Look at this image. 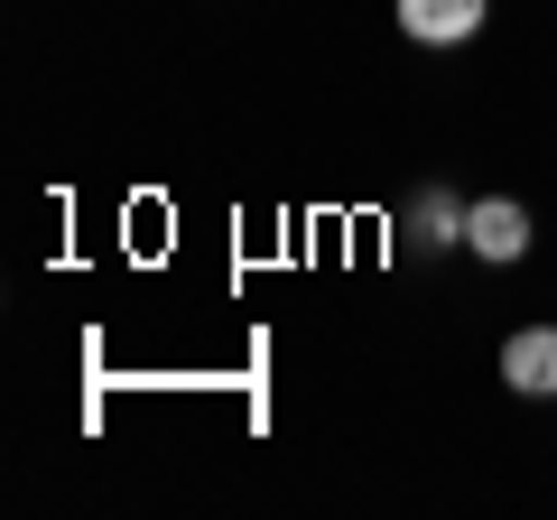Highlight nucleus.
Instances as JSON below:
<instances>
[{
  "mask_svg": "<svg viewBox=\"0 0 557 520\" xmlns=\"http://www.w3.org/2000/svg\"><path fill=\"white\" fill-rule=\"evenodd\" d=\"M502 381L520 400H557V325H511L502 335Z\"/></svg>",
  "mask_w": 557,
  "mask_h": 520,
  "instance_id": "f03ea898",
  "label": "nucleus"
},
{
  "mask_svg": "<svg viewBox=\"0 0 557 520\" xmlns=\"http://www.w3.org/2000/svg\"><path fill=\"white\" fill-rule=\"evenodd\" d=\"M465 214H474V205H465L456 186H428V196H409L399 233H409L418 251H465Z\"/></svg>",
  "mask_w": 557,
  "mask_h": 520,
  "instance_id": "20e7f679",
  "label": "nucleus"
},
{
  "mask_svg": "<svg viewBox=\"0 0 557 520\" xmlns=\"http://www.w3.org/2000/svg\"><path fill=\"white\" fill-rule=\"evenodd\" d=\"M391 10H399V38L409 47H465L493 0H391Z\"/></svg>",
  "mask_w": 557,
  "mask_h": 520,
  "instance_id": "7ed1b4c3",
  "label": "nucleus"
},
{
  "mask_svg": "<svg viewBox=\"0 0 557 520\" xmlns=\"http://www.w3.org/2000/svg\"><path fill=\"white\" fill-rule=\"evenodd\" d=\"M530 242H539V223H530V205L520 196H474V214H465V251L474 260H530Z\"/></svg>",
  "mask_w": 557,
  "mask_h": 520,
  "instance_id": "f257e3e1",
  "label": "nucleus"
}]
</instances>
